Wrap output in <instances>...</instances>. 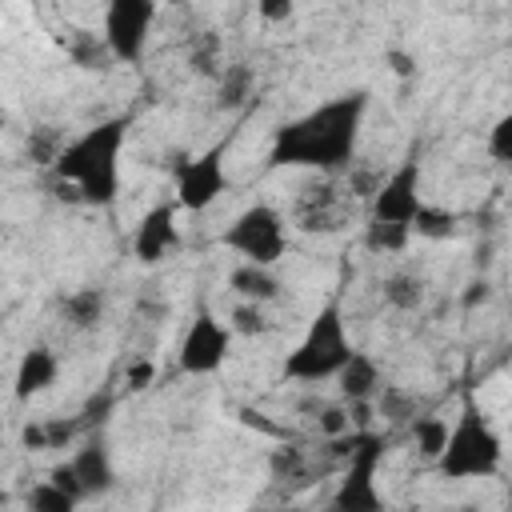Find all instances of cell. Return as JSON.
Returning a JSON list of instances; mask_svg holds the SVG:
<instances>
[{
    "instance_id": "obj_1",
    "label": "cell",
    "mask_w": 512,
    "mask_h": 512,
    "mask_svg": "<svg viewBox=\"0 0 512 512\" xmlns=\"http://www.w3.org/2000/svg\"><path fill=\"white\" fill-rule=\"evenodd\" d=\"M364 116H368V92L364 88H352V92L324 100V104L308 108L304 116H296L272 132L268 164L272 168L340 172L356 156Z\"/></svg>"
},
{
    "instance_id": "obj_2",
    "label": "cell",
    "mask_w": 512,
    "mask_h": 512,
    "mask_svg": "<svg viewBox=\"0 0 512 512\" xmlns=\"http://www.w3.org/2000/svg\"><path fill=\"white\" fill-rule=\"evenodd\" d=\"M124 144H128V116H108V120L84 128L80 136H72L60 148V156L52 164L56 188H64L68 200H76V204L108 208L120 196Z\"/></svg>"
},
{
    "instance_id": "obj_3",
    "label": "cell",
    "mask_w": 512,
    "mask_h": 512,
    "mask_svg": "<svg viewBox=\"0 0 512 512\" xmlns=\"http://www.w3.org/2000/svg\"><path fill=\"white\" fill-rule=\"evenodd\" d=\"M352 340H348V320L344 308L336 300L320 304V312L308 320L304 336L296 340V348L284 356V376L296 384H324L336 380L340 368L352 360Z\"/></svg>"
},
{
    "instance_id": "obj_4",
    "label": "cell",
    "mask_w": 512,
    "mask_h": 512,
    "mask_svg": "<svg viewBox=\"0 0 512 512\" xmlns=\"http://www.w3.org/2000/svg\"><path fill=\"white\" fill-rule=\"evenodd\" d=\"M504 464V440L492 428V420L480 412L472 396H464L460 416L452 420L448 444L436 460L444 480H492Z\"/></svg>"
},
{
    "instance_id": "obj_5",
    "label": "cell",
    "mask_w": 512,
    "mask_h": 512,
    "mask_svg": "<svg viewBox=\"0 0 512 512\" xmlns=\"http://www.w3.org/2000/svg\"><path fill=\"white\" fill-rule=\"evenodd\" d=\"M220 240H224V248H232L240 256V264L272 268L288 248V220L272 204H248L232 216V224L224 228Z\"/></svg>"
},
{
    "instance_id": "obj_6",
    "label": "cell",
    "mask_w": 512,
    "mask_h": 512,
    "mask_svg": "<svg viewBox=\"0 0 512 512\" xmlns=\"http://www.w3.org/2000/svg\"><path fill=\"white\" fill-rule=\"evenodd\" d=\"M380 456H384V440L380 436H360L352 448V460L336 484L332 496V512H388V500L376 484L380 472Z\"/></svg>"
},
{
    "instance_id": "obj_7",
    "label": "cell",
    "mask_w": 512,
    "mask_h": 512,
    "mask_svg": "<svg viewBox=\"0 0 512 512\" xmlns=\"http://www.w3.org/2000/svg\"><path fill=\"white\" fill-rule=\"evenodd\" d=\"M176 208L184 212H208L228 192V168H224V144H212L208 152L184 156L172 172Z\"/></svg>"
},
{
    "instance_id": "obj_8",
    "label": "cell",
    "mask_w": 512,
    "mask_h": 512,
    "mask_svg": "<svg viewBox=\"0 0 512 512\" xmlns=\"http://www.w3.org/2000/svg\"><path fill=\"white\" fill-rule=\"evenodd\" d=\"M156 12L160 8L152 0H112L104 8V32H100L108 56L120 60V64H136L148 48Z\"/></svg>"
},
{
    "instance_id": "obj_9",
    "label": "cell",
    "mask_w": 512,
    "mask_h": 512,
    "mask_svg": "<svg viewBox=\"0 0 512 512\" xmlns=\"http://www.w3.org/2000/svg\"><path fill=\"white\" fill-rule=\"evenodd\" d=\"M420 212H424V196H420V156L408 152V156L376 184V192H372V216H368V220L412 228Z\"/></svg>"
},
{
    "instance_id": "obj_10",
    "label": "cell",
    "mask_w": 512,
    "mask_h": 512,
    "mask_svg": "<svg viewBox=\"0 0 512 512\" xmlns=\"http://www.w3.org/2000/svg\"><path fill=\"white\" fill-rule=\"evenodd\" d=\"M228 352H232V328L224 320H216L208 308H200L180 336L176 364L188 376H212L228 360Z\"/></svg>"
},
{
    "instance_id": "obj_11",
    "label": "cell",
    "mask_w": 512,
    "mask_h": 512,
    "mask_svg": "<svg viewBox=\"0 0 512 512\" xmlns=\"http://www.w3.org/2000/svg\"><path fill=\"white\" fill-rule=\"evenodd\" d=\"M176 244H180L176 200H172V204L160 200V204H152V208L140 216V224H136V232H132V256H136L140 264H160V260H168V256L176 252Z\"/></svg>"
},
{
    "instance_id": "obj_12",
    "label": "cell",
    "mask_w": 512,
    "mask_h": 512,
    "mask_svg": "<svg viewBox=\"0 0 512 512\" xmlns=\"http://www.w3.org/2000/svg\"><path fill=\"white\" fill-rule=\"evenodd\" d=\"M68 464H72V472H76V480H80V488H84L88 500L116 488V464H112V452H108V444H104L100 436L84 440V444L68 456Z\"/></svg>"
},
{
    "instance_id": "obj_13",
    "label": "cell",
    "mask_w": 512,
    "mask_h": 512,
    "mask_svg": "<svg viewBox=\"0 0 512 512\" xmlns=\"http://www.w3.org/2000/svg\"><path fill=\"white\" fill-rule=\"evenodd\" d=\"M340 224H344V208H340V196H336V188L328 180L300 188L296 228H304V232H336Z\"/></svg>"
},
{
    "instance_id": "obj_14",
    "label": "cell",
    "mask_w": 512,
    "mask_h": 512,
    "mask_svg": "<svg viewBox=\"0 0 512 512\" xmlns=\"http://www.w3.org/2000/svg\"><path fill=\"white\" fill-rule=\"evenodd\" d=\"M56 376H60L56 352L48 344H32L16 364V400H32V396L48 392L56 384Z\"/></svg>"
},
{
    "instance_id": "obj_15",
    "label": "cell",
    "mask_w": 512,
    "mask_h": 512,
    "mask_svg": "<svg viewBox=\"0 0 512 512\" xmlns=\"http://www.w3.org/2000/svg\"><path fill=\"white\" fill-rule=\"evenodd\" d=\"M228 288L240 296V304H260V308L280 300V292H284L280 276L272 268H260V264H236L228 272Z\"/></svg>"
},
{
    "instance_id": "obj_16",
    "label": "cell",
    "mask_w": 512,
    "mask_h": 512,
    "mask_svg": "<svg viewBox=\"0 0 512 512\" xmlns=\"http://www.w3.org/2000/svg\"><path fill=\"white\" fill-rule=\"evenodd\" d=\"M336 384H340V396H344L348 404H364V400H372L376 388H380V364H376L368 352L356 348L352 360L340 368Z\"/></svg>"
},
{
    "instance_id": "obj_17",
    "label": "cell",
    "mask_w": 512,
    "mask_h": 512,
    "mask_svg": "<svg viewBox=\"0 0 512 512\" xmlns=\"http://www.w3.org/2000/svg\"><path fill=\"white\" fill-rule=\"evenodd\" d=\"M60 316L68 320V328L92 332V328L100 324V316H104V296H100V288H76V292H68V296L60 300Z\"/></svg>"
},
{
    "instance_id": "obj_18",
    "label": "cell",
    "mask_w": 512,
    "mask_h": 512,
    "mask_svg": "<svg viewBox=\"0 0 512 512\" xmlns=\"http://www.w3.org/2000/svg\"><path fill=\"white\" fill-rule=\"evenodd\" d=\"M380 296H384V304L396 308V312H416V308L424 304V296H428V284H424V276H416V272H392V276H384Z\"/></svg>"
},
{
    "instance_id": "obj_19",
    "label": "cell",
    "mask_w": 512,
    "mask_h": 512,
    "mask_svg": "<svg viewBox=\"0 0 512 512\" xmlns=\"http://www.w3.org/2000/svg\"><path fill=\"white\" fill-rule=\"evenodd\" d=\"M252 84H256V76L248 64H224L216 76V108H224V112L240 108L252 96Z\"/></svg>"
},
{
    "instance_id": "obj_20",
    "label": "cell",
    "mask_w": 512,
    "mask_h": 512,
    "mask_svg": "<svg viewBox=\"0 0 512 512\" xmlns=\"http://www.w3.org/2000/svg\"><path fill=\"white\" fill-rule=\"evenodd\" d=\"M448 432H452V424L444 416H416L412 420V440H416V452L424 460H440V452L448 444Z\"/></svg>"
},
{
    "instance_id": "obj_21",
    "label": "cell",
    "mask_w": 512,
    "mask_h": 512,
    "mask_svg": "<svg viewBox=\"0 0 512 512\" xmlns=\"http://www.w3.org/2000/svg\"><path fill=\"white\" fill-rule=\"evenodd\" d=\"M412 240V228H400V224H380V220H368L364 224V248L368 252H404Z\"/></svg>"
},
{
    "instance_id": "obj_22",
    "label": "cell",
    "mask_w": 512,
    "mask_h": 512,
    "mask_svg": "<svg viewBox=\"0 0 512 512\" xmlns=\"http://www.w3.org/2000/svg\"><path fill=\"white\" fill-rule=\"evenodd\" d=\"M456 224H460V216H456L452 208L424 204V212H420V216H416V224H412V236H424V240H444V236H452V232H456Z\"/></svg>"
},
{
    "instance_id": "obj_23",
    "label": "cell",
    "mask_w": 512,
    "mask_h": 512,
    "mask_svg": "<svg viewBox=\"0 0 512 512\" xmlns=\"http://www.w3.org/2000/svg\"><path fill=\"white\" fill-rule=\"evenodd\" d=\"M24 504H28V512H76V508H80V500H76V496H68L64 488H56L52 480L32 484Z\"/></svg>"
},
{
    "instance_id": "obj_24",
    "label": "cell",
    "mask_w": 512,
    "mask_h": 512,
    "mask_svg": "<svg viewBox=\"0 0 512 512\" xmlns=\"http://www.w3.org/2000/svg\"><path fill=\"white\" fill-rule=\"evenodd\" d=\"M228 328H232V336H264V332H272V320L260 304H236L228 316Z\"/></svg>"
},
{
    "instance_id": "obj_25",
    "label": "cell",
    "mask_w": 512,
    "mask_h": 512,
    "mask_svg": "<svg viewBox=\"0 0 512 512\" xmlns=\"http://www.w3.org/2000/svg\"><path fill=\"white\" fill-rule=\"evenodd\" d=\"M488 156L496 160V164H512V112H504L492 128H488Z\"/></svg>"
},
{
    "instance_id": "obj_26",
    "label": "cell",
    "mask_w": 512,
    "mask_h": 512,
    "mask_svg": "<svg viewBox=\"0 0 512 512\" xmlns=\"http://www.w3.org/2000/svg\"><path fill=\"white\" fill-rule=\"evenodd\" d=\"M352 428V412L344 408V404H328L324 412H320V432L324 436H344Z\"/></svg>"
},
{
    "instance_id": "obj_27",
    "label": "cell",
    "mask_w": 512,
    "mask_h": 512,
    "mask_svg": "<svg viewBox=\"0 0 512 512\" xmlns=\"http://www.w3.org/2000/svg\"><path fill=\"white\" fill-rule=\"evenodd\" d=\"M48 480H52V484H56V488H64V492H68V496H76V500H80V504H84V500H88V496H84V488H80V480H76V472H72V464H68V460H64V464H56V468H52V472H48Z\"/></svg>"
},
{
    "instance_id": "obj_28",
    "label": "cell",
    "mask_w": 512,
    "mask_h": 512,
    "mask_svg": "<svg viewBox=\"0 0 512 512\" xmlns=\"http://www.w3.org/2000/svg\"><path fill=\"white\" fill-rule=\"evenodd\" d=\"M256 12H260L264 20H272V24H280V20H292V16H296V4H292V0H264Z\"/></svg>"
},
{
    "instance_id": "obj_29",
    "label": "cell",
    "mask_w": 512,
    "mask_h": 512,
    "mask_svg": "<svg viewBox=\"0 0 512 512\" xmlns=\"http://www.w3.org/2000/svg\"><path fill=\"white\" fill-rule=\"evenodd\" d=\"M384 60H388V68H392L396 76H416V60H412L408 52H400V48H388V52H384Z\"/></svg>"
},
{
    "instance_id": "obj_30",
    "label": "cell",
    "mask_w": 512,
    "mask_h": 512,
    "mask_svg": "<svg viewBox=\"0 0 512 512\" xmlns=\"http://www.w3.org/2000/svg\"><path fill=\"white\" fill-rule=\"evenodd\" d=\"M296 464H300V452H296V448H280V452L272 456V472H276V476H284V472H292Z\"/></svg>"
},
{
    "instance_id": "obj_31",
    "label": "cell",
    "mask_w": 512,
    "mask_h": 512,
    "mask_svg": "<svg viewBox=\"0 0 512 512\" xmlns=\"http://www.w3.org/2000/svg\"><path fill=\"white\" fill-rule=\"evenodd\" d=\"M148 380H152V364H148V360H140V364L128 368V388L140 392V388H148Z\"/></svg>"
},
{
    "instance_id": "obj_32",
    "label": "cell",
    "mask_w": 512,
    "mask_h": 512,
    "mask_svg": "<svg viewBox=\"0 0 512 512\" xmlns=\"http://www.w3.org/2000/svg\"><path fill=\"white\" fill-rule=\"evenodd\" d=\"M484 300H488V284H484V280H472L468 292H464V308H476V304H484Z\"/></svg>"
}]
</instances>
